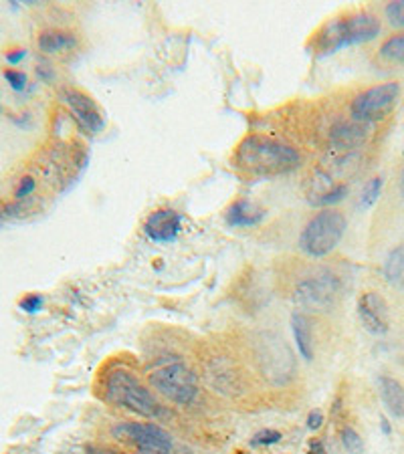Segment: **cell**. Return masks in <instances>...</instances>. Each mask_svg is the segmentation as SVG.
<instances>
[{"label": "cell", "instance_id": "cell-7", "mask_svg": "<svg viewBox=\"0 0 404 454\" xmlns=\"http://www.w3.org/2000/svg\"><path fill=\"white\" fill-rule=\"evenodd\" d=\"M342 297V279L332 270H315L297 283L293 291V301L297 307L312 313L332 311Z\"/></svg>", "mask_w": 404, "mask_h": 454}, {"label": "cell", "instance_id": "cell-12", "mask_svg": "<svg viewBox=\"0 0 404 454\" xmlns=\"http://www.w3.org/2000/svg\"><path fill=\"white\" fill-rule=\"evenodd\" d=\"M368 126L366 123H358V121H340L336 123L329 131V142H332L334 148L337 150H356L360 145H364L366 140H368Z\"/></svg>", "mask_w": 404, "mask_h": 454}, {"label": "cell", "instance_id": "cell-10", "mask_svg": "<svg viewBox=\"0 0 404 454\" xmlns=\"http://www.w3.org/2000/svg\"><path fill=\"white\" fill-rule=\"evenodd\" d=\"M63 99L65 104L69 106L71 114L75 117V121L79 123L81 129H85L87 134H99V131L104 129L106 126L104 114H101V109L90 98V95H85L83 91H77V90H65Z\"/></svg>", "mask_w": 404, "mask_h": 454}, {"label": "cell", "instance_id": "cell-1", "mask_svg": "<svg viewBox=\"0 0 404 454\" xmlns=\"http://www.w3.org/2000/svg\"><path fill=\"white\" fill-rule=\"evenodd\" d=\"M301 156L291 145L269 140L261 136H249L239 144L234 153V164L241 170L257 176H277L297 168Z\"/></svg>", "mask_w": 404, "mask_h": 454}, {"label": "cell", "instance_id": "cell-25", "mask_svg": "<svg viewBox=\"0 0 404 454\" xmlns=\"http://www.w3.org/2000/svg\"><path fill=\"white\" fill-rule=\"evenodd\" d=\"M4 79H6V82H9V85L12 87L14 91H25L27 85H28L27 73L19 71V69H6L4 71Z\"/></svg>", "mask_w": 404, "mask_h": 454}, {"label": "cell", "instance_id": "cell-23", "mask_svg": "<svg viewBox=\"0 0 404 454\" xmlns=\"http://www.w3.org/2000/svg\"><path fill=\"white\" fill-rule=\"evenodd\" d=\"M281 438H283V434H281V432H279V430L265 428V430L257 432V434L253 436L251 444H253V446H273V444H277V442H281Z\"/></svg>", "mask_w": 404, "mask_h": 454}, {"label": "cell", "instance_id": "cell-15", "mask_svg": "<svg viewBox=\"0 0 404 454\" xmlns=\"http://www.w3.org/2000/svg\"><path fill=\"white\" fill-rule=\"evenodd\" d=\"M291 329L293 338H296L297 351L304 360H313V335H312V325L310 319H307L305 313H293L291 315Z\"/></svg>", "mask_w": 404, "mask_h": 454}, {"label": "cell", "instance_id": "cell-30", "mask_svg": "<svg viewBox=\"0 0 404 454\" xmlns=\"http://www.w3.org/2000/svg\"><path fill=\"white\" fill-rule=\"evenodd\" d=\"M87 452L90 454H120V452H114L109 449H99V446H87Z\"/></svg>", "mask_w": 404, "mask_h": 454}, {"label": "cell", "instance_id": "cell-29", "mask_svg": "<svg viewBox=\"0 0 404 454\" xmlns=\"http://www.w3.org/2000/svg\"><path fill=\"white\" fill-rule=\"evenodd\" d=\"M307 454H328V452H326V446H323V442L318 441V438H313V441L310 442V449H307Z\"/></svg>", "mask_w": 404, "mask_h": 454}, {"label": "cell", "instance_id": "cell-14", "mask_svg": "<svg viewBox=\"0 0 404 454\" xmlns=\"http://www.w3.org/2000/svg\"><path fill=\"white\" fill-rule=\"evenodd\" d=\"M263 218H265V210L255 207L249 200H237L231 204L225 215V221L231 229H253V226L263 223Z\"/></svg>", "mask_w": 404, "mask_h": 454}, {"label": "cell", "instance_id": "cell-27", "mask_svg": "<svg viewBox=\"0 0 404 454\" xmlns=\"http://www.w3.org/2000/svg\"><path fill=\"white\" fill-rule=\"evenodd\" d=\"M323 414L320 412V410H312L310 412V416H307V428H310L312 432H315V430H320L321 427H323Z\"/></svg>", "mask_w": 404, "mask_h": 454}, {"label": "cell", "instance_id": "cell-18", "mask_svg": "<svg viewBox=\"0 0 404 454\" xmlns=\"http://www.w3.org/2000/svg\"><path fill=\"white\" fill-rule=\"evenodd\" d=\"M380 57L391 63L404 65V33L392 35L380 45Z\"/></svg>", "mask_w": 404, "mask_h": 454}, {"label": "cell", "instance_id": "cell-17", "mask_svg": "<svg viewBox=\"0 0 404 454\" xmlns=\"http://www.w3.org/2000/svg\"><path fill=\"white\" fill-rule=\"evenodd\" d=\"M382 275L388 285L404 291V245H399L388 253L384 265H382Z\"/></svg>", "mask_w": 404, "mask_h": 454}, {"label": "cell", "instance_id": "cell-22", "mask_svg": "<svg viewBox=\"0 0 404 454\" xmlns=\"http://www.w3.org/2000/svg\"><path fill=\"white\" fill-rule=\"evenodd\" d=\"M384 14L394 28H400L404 31V0H394V3H388Z\"/></svg>", "mask_w": 404, "mask_h": 454}, {"label": "cell", "instance_id": "cell-21", "mask_svg": "<svg viewBox=\"0 0 404 454\" xmlns=\"http://www.w3.org/2000/svg\"><path fill=\"white\" fill-rule=\"evenodd\" d=\"M346 194H348L346 184H334L332 190L323 192L320 199L313 200V204H315V207H321V208H329V207H334V204L342 202L344 199H346Z\"/></svg>", "mask_w": 404, "mask_h": 454}, {"label": "cell", "instance_id": "cell-11", "mask_svg": "<svg viewBox=\"0 0 404 454\" xmlns=\"http://www.w3.org/2000/svg\"><path fill=\"white\" fill-rule=\"evenodd\" d=\"M180 231H182V216L170 208H160L156 212H152L148 221L144 224L146 237L160 245L174 243V240L178 239Z\"/></svg>", "mask_w": 404, "mask_h": 454}, {"label": "cell", "instance_id": "cell-5", "mask_svg": "<svg viewBox=\"0 0 404 454\" xmlns=\"http://www.w3.org/2000/svg\"><path fill=\"white\" fill-rule=\"evenodd\" d=\"M348 221L340 210L323 208L304 226L299 237L301 253L312 259H323L342 243Z\"/></svg>", "mask_w": 404, "mask_h": 454}, {"label": "cell", "instance_id": "cell-32", "mask_svg": "<svg viewBox=\"0 0 404 454\" xmlns=\"http://www.w3.org/2000/svg\"><path fill=\"white\" fill-rule=\"evenodd\" d=\"M382 430H384L386 434H388V432H391V427H388V420L386 419H382Z\"/></svg>", "mask_w": 404, "mask_h": 454}, {"label": "cell", "instance_id": "cell-3", "mask_svg": "<svg viewBox=\"0 0 404 454\" xmlns=\"http://www.w3.org/2000/svg\"><path fill=\"white\" fill-rule=\"evenodd\" d=\"M380 19L372 12H354L346 14L332 20V23L323 25L313 41V49L320 55H334L337 51L362 45V43H370L380 35Z\"/></svg>", "mask_w": 404, "mask_h": 454}, {"label": "cell", "instance_id": "cell-20", "mask_svg": "<svg viewBox=\"0 0 404 454\" xmlns=\"http://www.w3.org/2000/svg\"><path fill=\"white\" fill-rule=\"evenodd\" d=\"M340 442L348 454H364L362 436H360L352 427H344L340 430Z\"/></svg>", "mask_w": 404, "mask_h": 454}, {"label": "cell", "instance_id": "cell-26", "mask_svg": "<svg viewBox=\"0 0 404 454\" xmlns=\"http://www.w3.org/2000/svg\"><path fill=\"white\" fill-rule=\"evenodd\" d=\"M35 188H36V180L33 178V176H25V178L19 182L14 196H17V200H25L27 196H31L35 192Z\"/></svg>", "mask_w": 404, "mask_h": 454}, {"label": "cell", "instance_id": "cell-13", "mask_svg": "<svg viewBox=\"0 0 404 454\" xmlns=\"http://www.w3.org/2000/svg\"><path fill=\"white\" fill-rule=\"evenodd\" d=\"M378 394L386 412L396 420H404V386L392 376L378 378Z\"/></svg>", "mask_w": 404, "mask_h": 454}, {"label": "cell", "instance_id": "cell-9", "mask_svg": "<svg viewBox=\"0 0 404 454\" xmlns=\"http://www.w3.org/2000/svg\"><path fill=\"white\" fill-rule=\"evenodd\" d=\"M358 317L366 332L372 335H386L391 329V311L384 297L376 291H366L358 299Z\"/></svg>", "mask_w": 404, "mask_h": 454}, {"label": "cell", "instance_id": "cell-24", "mask_svg": "<svg viewBox=\"0 0 404 454\" xmlns=\"http://www.w3.org/2000/svg\"><path fill=\"white\" fill-rule=\"evenodd\" d=\"M43 305H45V299H43L39 293H28V295H25L19 301V307L25 313H39L43 309Z\"/></svg>", "mask_w": 404, "mask_h": 454}, {"label": "cell", "instance_id": "cell-28", "mask_svg": "<svg viewBox=\"0 0 404 454\" xmlns=\"http://www.w3.org/2000/svg\"><path fill=\"white\" fill-rule=\"evenodd\" d=\"M25 57H27V49H14V51H9L4 59L9 65H19Z\"/></svg>", "mask_w": 404, "mask_h": 454}, {"label": "cell", "instance_id": "cell-4", "mask_svg": "<svg viewBox=\"0 0 404 454\" xmlns=\"http://www.w3.org/2000/svg\"><path fill=\"white\" fill-rule=\"evenodd\" d=\"M112 436L134 449L136 454H193L176 442L170 432L154 422H120L112 428Z\"/></svg>", "mask_w": 404, "mask_h": 454}, {"label": "cell", "instance_id": "cell-31", "mask_svg": "<svg viewBox=\"0 0 404 454\" xmlns=\"http://www.w3.org/2000/svg\"><path fill=\"white\" fill-rule=\"evenodd\" d=\"M399 190H400V196L404 199V168H402V174H400V180H399Z\"/></svg>", "mask_w": 404, "mask_h": 454}, {"label": "cell", "instance_id": "cell-2", "mask_svg": "<svg viewBox=\"0 0 404 454\" xmlns=\"http://www.w3.org/2000/svg\"><path fill=\"white\" fill-rule=\"evenodd\" d=\"M104 396L109 404L126 408L130 412L142 416V419L156 420L166 414L164 406L154 396L150 387L142 384V380L126 368H115L107 373L104 382Z\"/></svg>", "mask_w": 404, "mask_h": 454}, {"label": "cell", "instance_id": "cell-16", "mask_svg": "<svg viewBox=\"0 0 404 454\" xmlns=\"http://www.w3.org/2000/svg\"><path fill=\"white\" fill-rule=\"evenodd\" d=\"M36 45L45 55L61 53V51H69L77 45V39L73 33L67 31H57V28H49V31H43L39 35V41Z\"/></svg>", "mask_w": 404, "mask_h": 454}, {"label": "cell", "instance_id": "cell-19", "mask_svg": "<svg viewBox=\"0 0 404 454\" xmlns=\"http://www.w3.org/2000/svg\"><path fill=\"white\" fill-rule=\"evenodd\" d=\"M382 186H384V178L382 176H376V178H372L368 184L364 186L362 194H360V200H358V207L362 210H368L372 208L374 204L378 202L380 199V192H382Z\"/></svg>", "mask_w": 404, "mask_h": 454}, {"label": "cell", "instance_id": "cell-8", "mask_svg": "<svg viewBox=\"0 0 404 454\" xmlns=\"http://www.w3.org/2000/svg\"><path fill=\"white\" fill-rule=\"evenodd\" d=\"M399 98H400V83L388 82V83L374 85L370 90L356 95V99L352 101L350 106V114L354 117V121L370 126V123L386 120L394 109Z\"/></svg>", "mask_w": 404, "mask_h": 454}, {"label": "cell", "instance_id": "cell-6", "mask_svg": "<svg viewBox=\"0 0 404 454\" xmlns=\"http://www.w3.org/2000/svg\"><path fill=\"white\" fill-rule=\"evenodd\" d=\"M148 384L176 406H193L201 394L196 373L182 362H170L152 370Z\"/></svg>", "mask_w": 404, "mask_h": 454}]
</instances>
